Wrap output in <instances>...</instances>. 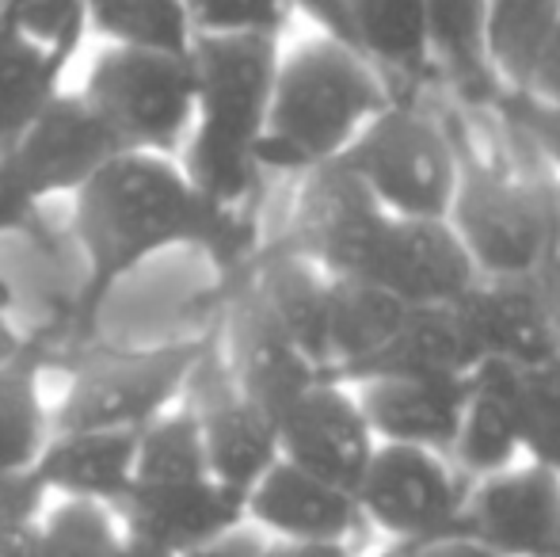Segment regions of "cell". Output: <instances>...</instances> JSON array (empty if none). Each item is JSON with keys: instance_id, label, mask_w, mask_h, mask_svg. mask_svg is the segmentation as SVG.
Listing matches in <instances>:
<instances>
[{"instance_id": "obj_1", "label": "cell", "mask_w": 560, "mask_h": 557, "mask_svg": "<svg viewBox=\"0 0 560 557\" xmlns=\"http://www.w3.org/2000/svg\"><path fill=\"white\" fill-rule=\"evenodd\" d=\"M81 276L69 333L92 336L122 279L172 248H199L222 268L248 264L252 222L210 202L176 156L118 149L73 192Z\"/></svg>"}, {"instance_id": "obj_2", "label": "cell", "mask_w": 560, "mask_h": 557, "mask_svg": "<svg viewBox=\"0 0 560 557\" xmlns=\"http://www.w3.org/2000/svg\"><path fill=\"white\" fill-rule=\"evenodd\" d=\"M282 43L259 35L195 38V123L176 161L187 179L225 210H248L264 169L256 161L271 107Z\"/></svg>"}, {"instance_id": "obj_3", "label": "cell", "mask_w": 560, "mask_h": 557, "mask_svg": "<svg viewBox=\"0 0 560 557\" xmlns=\"http://www.w3.org/2000/svg\"><path fill=\"white\" fill-rule=\"evenodd\" d=\"M393 100L389 84L351 43L313 35L279 54L256 161L264 176H305L343 156L359 130Z\"/></svg>"}, {"instance_id": "obj_4", "label": "cell", "mask_w": 560, "mask_h": 557, "mask_svg": "<svg viewBox=\"0 0 560 557\" xmlns=\"http://www.w3.org/2000/svg\"><path fill=\"white\" fill-rule=\"evenodd\" d=\"M450 225L480 279H518L541 271L560 253V179L515 161H472L462 149Z\"/></svg>"}, {"instance_id": "obj_5", "label": "cell", "mask_w": 560, "mask_h": 557, "mask_svg": "<svg viewBox=\"0 0 560 557\" xmlns=\"http://www.w3.org/2000/svg\"><path fill=\"white\" fill-rule=\"evenodd\" d=\"M336 161L393 218H446L462 184V141L420 96L389 100Z\"/></svg>"}, {"instance_id": "obj_6", "label": "cell", "mask_w": 560, "mask_h": 557, "mask_svg": "<svg viewBox=\"0 0 560 557\" xmlns=\"http://www.w3.org/2000/svg\"><path fill=\"white\" fill-rule=\"evenodd\" d=\"M118 149L179 156L195 123V61L187 54L104 43L77 89Z\"/></svg>"}, {"instance_id": "obj_7", "label": "cell", "mask_w": 560, "mask_h": 557, "mask_svg": "<svg viewBox=\"0 0 560 557\" xmlns=\"http://www.w3.org/2000/svg\"><path fill=\"white\" fill-rule=\"evenodd\" d=\"M210 344L214 336H191L161 348L92 356L50 409V431H141L184 397Z\"/></svg>"}, {"instance_id": "obj_8", "label": "cell", "mask_w": 560, "mask_h": 557, "mask_svg": "<svg viewBox=\"0 0 560 557\" xmlns=\"http://www.w3.org/2000/svg\"><path fill=\"white\" fill-rule=\"evenodd\" d=\"M112 153L118 146L107 127L81 92L66 89L0 153V237L27 225L50 199H73Z\"/></svg>"}, {"instance_id": "obj_9", "label": "cell", "mask_w": 560, "mask_h": 557, "mask_svg": "<svg viewBox=\"0 0 560 557\" xmlns=\"http://www.w3.org/2000/svg\"><path fill=\"white\" fill-rule=\"evenodd\" d=\"M469 481L443 451L377 443L354 485L362 531H374L389 546H416L450 535L462 523Z\"/></svg>"}, {"instance_id": "obj_10", "label": "cell", "mask_w": 560, "mask_h": 557, "mask_svg": "<svg viewBox=\"0 0 560 557\" xmlns=\"http://www.w3.org/2000/svg\"><path fill=\"white\" fill-rule=\"evenodd\" d=\"M184 405L199 420L210 474L225 489L244 497L282 459L275 417L236 390V382L229 379L222 351H218V336L207 348V356L195 363L191 379H187Z\"/></svg>"}, {"instance_id": "obj_11", "label": "cell", "mask_w": 560, "mask_h": 557, "mask_svg": "<svg viewBox=\"0 0 560 557\" xmlns=\"http://www.w3.org/2000/svg\"><path fill=\"white\" fill-rule=\"evenodd\" d=\"M405 305H454L477 282L450 218H385L359 276Z\"/></svg>"}, {"instance_id": "obj_12", "label": "cell", "mask_w": 560, "mask_h": 557, "mask_svg": "<svg viewBox=\"0 0 560 557\" xmlns=\"http://www.w3.org/2000/svg\"><path fill=\"white\" fill-rule=\"evenodd\" d=\"M500 557H560V474L534 459L469 481L462 523Z\"/></svg>"}, {"instance_id": "obj_13", "label": "cell", "mask_w": 560, "mask_h": 557, "mask_svg": "<svg viewBox=\"0 0 560 557\" xmlns=\"http://www.w3.org/2000/svg\"><path fill=\"white\" fill-rule=\"evenodd\" d=\"M298 187L290 233L282 241L310 256L328 276H359L377 230L389 214L343 161H328L305 172Z\"/></svg>"}, {"instance_id": "obj_14", "label": "cell", "mask_w": 560, "mask_h": 557, "mask_svg": "<svg viewBox=\"0 0 560 557\" xmlns=\"http://www.w3.org/2000/svg\"><path fill=\"white\" fill-rule=\"evenodd\" d=\"M275 428H279L282 459L351 492L377 446L351 382L332 374L310 382L302 394L290 397L275 413Z\"/></svg>"}, {"instance_id": "obj_15", "label": "cell", "mask_w": 560, "mask_h": 557, "mask_svg": "<svg viewBox=\"0 0 560 557\" xmlns=\"http://www.w3.org/2000/svg\"><path fill=\"white\" fill-rule=\"evenodd\" d=\"M218 351H222L236 390L271 417L310 382L325 379V371L282 333V325L267 313V305L244 279L236 282L233 298L225 302Z\"/></svg>"}, {"instance_id": "obj_16", "label": "cell", "mask_w": 560, "mask_h": 557, "mask_svg": "<svg viewBox=\"0 0 560 557\" xmlns=\"http://www.w3.org/2000/svg\"><path fill=\"white\" fill-rule=\"evenodd\" d=\"M115 515L122 535L145 538L161 550L184 557L244 527V497L225 489L214 474H202L184 481L130 485Z\"/></svg>"}, {"instance_id": "obj_17", "label": "cell", "mask_w": 560, "mask_h": 557, "mask_svg": "<svg viewBox=\"0 0 560 557\" xmlns=\"http://www.w3.org/2000/svg\"><path fill=\"white\" fill-rule=\"evenodd\" d=\"M485 363L534 367L560 356V302L546 271L518 279H477L462 298Z\"/></svg>"}, {"instance_id": "obj_18", "label": "cell", "mask_w": 560, "mask_h": 557, "mask_svg": "<svg viewBox=\"0 0 560 557\" xmlns=\"http://www.w3.org/2000/svg\"><path fill=\"white\" fill-rule=\"evenodd\" d=\"M244 523L282 543H354L362 535L354 492L287 459L244 492Z\"/></svg>"}, {"instance_id": "obj_19", "label": "cell", "mask_w": 560, "mask_h": 557, "mask_svg": "<svg viewBox=\"0 0 560 557\" xmlns=\"http://www.w3.org/2000/svg\"><path fill=\"white\" fill-rule=\"evenodd\" d=\"M351 382L359 409L377 443L450 451L462 420L469 382L416 379V374H359Z\"/></svg>"}, {"instance_id": "obj_20", "label": "cell", "mask_w": 560, "mask_h": 557, "mask_svg": "<svg viewBox=\"0 0 560 557\" xmlns=\"http://www.w3.org/2000/svg\"><path fill=\"white\" fill-rule=\"evenodd\" d=\"M347 43L382 73L393 100L420 96V89L439 81L423 0H351Z\"/></svg>"}, {"instance_id": "obj_21", "label": "cell", "mask_w": 560, "mask_h": 557, "mask_svg": "<svg viewBox=\"0 0 560 557\" xmlns=\"http://www.w3.org/2000/svg\"><path fill=\"white\" fill-rule=\"evenodd\" d=\"M133 459H138V431H50L35 474L46 492L61 500H89L115 508L130 492Z\"/></svg>"}, {"instance_id": "obj_22", "label": "cell", "mask_w": 560, "mask_h": 557, "mask_svg": "<svg viewBox=\"0 0 560 557\" xmlns=\"http://www.w3.org/2000/svg\"><path fill=\"white\" fill-rule=\"evenodd\" d=\"M485 363L462 302L408 305L400 328L362 374H416V379L469 382ZM359 379V374H354Z\"/></svg>"}, {"instance_id": "obj_23", "label": "cell", "mask_w": 560, "mask_h": 557, "mask_svg": "<svg viewBox=\"0 0 560 557\" xmlns=\"http://www.w3.org/2000/svg\"><path fill=\"white\" fill-rule=\"evenodd\" d=\"M73 61L0 12V153L66 92Z\"/></svg>"}, {"instance_id": "obj_24", "label": "cell", "mask_w": 560, "mask_h": 557, "mask_svg": "<svg viewBox=\"0 0 560 557\" xmlns=\"http://www.w3.org/2000/svg\"><path fill=\"white\" fill-rule=\"evenodd\" d=\"M446 459L454 462V469L465 481L500 474V469L526 459L508 390V371L500 363H480V371L469 379V397H465Z\"/></svg>"}, {"instance_id": "obj_25", "label": "cell", "mask_w": 560, "mask_h": 557, "mask_svg": "<svg viewBox=\"0 0 560 557\" xmlns=\"http://www.w3.org/2000/svg\"><path fill=\"white\" fill-rule=\"evenodd\" d=\"M408 305L366 279L332 276L328 290V374H362L400 328Z\"/></svg>"}, {"instance_id": "obj_26", "label": "cell", "mask_w": 560, "mask_h": 557, "mask_svg": "<svg viewBox=\"0 0 560 557\" xmlns=\"http://www.w3.org/2000/svg\"><path fill=\"white\" fill-rule=\"evenodd\" d=\"M435 73L469 100H495L500 89L485 58L488 0H423Z\"/></svg>"}, {"instance_id": "obj_27", "label": "cell", "mask_w": 560, "mask_h": 557, "mask_svg": "<svg viewBox=\"0 0 560 557\" xmlns=\"http://www.w3.org/2000/svg\"><path fill=\"white\" fill-rule=\"evenodd\" d=\"M560 20V0H488L485 58L500 92H523Z\"/></svg>"}, {"instance_id": "obj_28", "label": "cell", "mask_w": 560, "mask_h": 557, "mask_svg": "<svg viewBox=\"0 0 560 557\" xmlns=\"http://www.w3.org/2000/svg\"><path fill=\"white\" fill-rule=\"evenodd\" d=\"M43 351L35 344L27 356L0 367V474L31 469L50 439V409L38 382Z\"/></svg>"}, {"instance_id": "obj_29", "label": "cell", "mask_w": 560, "mask_h": 557, "mask_svg": "<svg viewBox=\"0 0 560 557\" xmlns=\"http://www.w3.org/2000/svg\"><path fill=\"white\" fill-rule=\"evenodd\" d=\"M89 31L115 46L187 54L195 31L184 0H89Z\"/></svg>"}, {"instance_id": "obj_30", "label": "cell", "mask_w": 560, "mask_h": 557, "mask_svg": "<svg viewBox=\"0 0 560 557\" xmlns=\"http://www.w3.org/2000/svg\"><path fill=\"white\" fill-rule=\"evenodd\" d=\"M500 367L508 371L523 454L560 474V356L534 367Z\"/></svg>"}, {"instance_id": "obj_31", "label": "cell", "mask_w": 560, "mask_h": 557, "mask_svg": "<svg viewBox=\"0 0 560 557\" xmlns=\"http://www.w3.org/2000/svg\"><path fill=\"white\" fill-rule=\"evenodd\" d=\"M118 515L89 500H61L35 531V557H118Z\"/></svg>"}, {"instance_id": "obj_32", "label": "cell", "mask_w": 560, "mask_h": 557, "mask_svg": "<svg viewBox=\"0 0 560 557\" xmlns=\"http://www.w3.org/2000/svg\"><path fill=\"white\" fill-rule=\"evenodd\" d=\"M195 38H279L294 23L290 0H184Z\"/></svg>"}, {"instance_id": "obj_33", "label": "cell", "mask_w": 560, "mask_h": 557, "mask_svg": "<svg viewBox=\"0 0 560 557\" xmlns=\"http://www.w3.org/2000/svg\"><path fill=\"white\" fill-rule=\"evenodd\" d=\"M12 15L23 31H31L43 43L58 46L66 54H81L89 31V0H4L0 8Z\"/></svg>"}, {"instance_id": "obj_34", "label": "cell", "mask_w": 560, "mask_h": 557, "mask_svg": "<svg viewBox=\"0 0 560 557\" xmlns=\"http://www.w3.org/2000/svg\"><path fill=\"white\" fill-rule=\"evenodd\" d=\"M492 104L500 107L503 127L515 130V138L530 149L534 161L553 179H560V107L538 104V100L518 96V92H500Z\"/></svg>"}, {"instance_id": "obj_35", "label": "cell", "mask_w": 560, "mask_h": 557, "mask_svg": "<svg viewBox=\"0 0 560 557\" xmlns=\"http://www.w3.org/2000/svg\"><path fill=\"white\" fill-rule=\"evenodd\" d=\"M46 485L35 469H8L0 474V535L35 527L46 512Z\"/></svg>"}, {"instance_id": "obj_36", "label": "cell", "mask_w": 560, "mask_h": 557, "mask_svg": "<svg viewBox=\"0 0 560 557\" xmlns=\"http://www.w3.org/2000/svg\"><path fill=\"white\" fill-rule=\"evenodd\" d=\"M518 96H530V100H538V104L560 107V20H557L553 35H549L546 50H541L538 66H534L530 81H526V89L518 92Z\"/></svg>"}, {"instance_id": "obj_37", "label": "cell", "mask_w": 560, "mask_h": 557, "mask_svg": "<svg viewBox=\"0 0 560 557\" xmlns=\"http://www.w3.org/2000/svg\"><path fill=\"white\" fill-rule=\"evenodd\" d=\"M385 557H500V554L488 550L477 538H469L465 531H450V535L428 538V543H416V546H389Z\"/></svg>"}, {"instance_id": "obj_38", "label": "cell", "mask_w": 560, "mask_h": 557, "mask_svg": "<svg viewBox=\"0 0 560 557\" xmlns=\"http://www.w3.org/2000/svg\"><path fill=\"white\" fill-rule=\"evenodd\" d=\"M294 15H305L320 35H332L347 43V4L351 0H290Z\"/></svg>"}, {"instance_id": "obj_39", "label": "cell", "mask_w": 560, "mask_h": 557, "mask_svg": "<svg viewBox=\"0 0 560 557\" xmlns=\"http://www.w3.org/2000/svg\"><path fill=\"white\" fill-rule=\"evenodd\" d=\"M264 543H267V538L259 535L256 527H248V523H244V527L229 531V535L214 538V543L199 546V550H191L184 557H259V554H264Z\"/></svg>"}, {"instance_id": "obj_40", "label": "cell", "mask_w": 560, "mask_h": 557, "mask_svg": "<svg viewBox=\"0 0 560 557\" xmlns=\"http://www.w3.org/2000/svg\"><path fill=\"white\" fill-rule=\"evenodd\" d=\"M259 557H359L354 543H282L267 538Z\"/></svg>"}, {"instance_id": "obj_41", "label": "cell", "mask_w": 560, "mask_h": 557, "mask_svg": "<svg viewBox=\"0 0 560 557\" xmlns=\"http://www.w3.org/2000/svg\"><path fill=\"white\" fill-rule=\"evenodd\" d=\"M31 348H35V340H31V336H23L20 328L12 325L8 310L0 305V367L12 363V359H20V356H27Z\"/></svg>"}, {"instance_id": "obj_42", "label": "cell", "mask_w": 560, "mask_h": 557, "mask_svg": "<svg viewBox=\"0 0 560 557\" xmlns=\"http://www.w3.org/2000/svg\"><path fill=\"white\" fill-rule=\"evenodd\" d=\"M35 527L12 531V535H0V557H35Z\"/></svg>"}, {"instance_id": "obj_43", "label": "cell", "mask_w": 560, "mask_h": 557, "mask_svg": "<svg viewBox=\"0 0 560 557\" xmlns=\"http://www.w3.org/2000/svg\"><path fill=\"white\" fill-rule=\"evenodd\" d=\"M118 557H176L161 546L145 543V538H133V535H122V546H118Z\"/></svg>"}, {"instance_id": "obj_44", "label": "cell", "mask_w": 560, "mask_h": 557, "mask_svg": "<svg viewBox=\"0 0 560 557\" xmlns=\"http://www.w3.org/2000/svg\"><path fill=\"white\" fill-rule=\"evenodd\" d=\"M0 8H4V0H0Z\"/></svg>"}]
</instances>
